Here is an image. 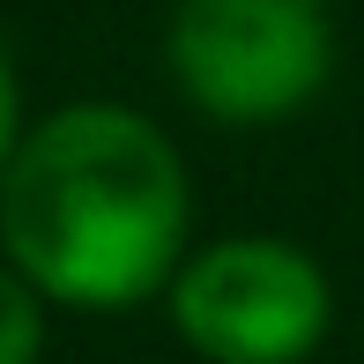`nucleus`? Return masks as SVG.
<instances>
[{
  "label": "nucleus",
  "mask_w": 364,
  "mask_h": 364,
  "mask_svg": "<svg viewBox=\"0 0 364 364\" xmlns=\"http://www.w3.org/2000/svg\"><path fill=\"white\" fill-rule=\"evenodd\" d=\"M15 149H23V90H15V68H8V53H0V178H8Z\"/></svg>",
  "instance_id": "5"
},
{
  "label": "nucleus",
  "mask_w": 364,
  "mask_h": 364,
  "mask_svg": "<svg viewBox=\"0 0 364 364\" xmlns=\"http://www.w3.org/2000/svg\"><path fill=\"white\" fill-rule=\"evenodd\" d=\"M186 156L127 105H60L0 178V253L45 305L134 312L186 268Z\"/></svg>",
  "instance_id": "1"
},
{
  "label": "nucleus",
  "mask_w": 364,
  "mask_h": 364,
  "mask_svg": "<svg viewBox=\"0 0 364 364\" xmlns=\"http://www.w3.org/2000/svg\"><path fill=\"white\" fill-rule=\"evenodd\" d=\"M171 82L216 127H283L335 75V30L320 0H178Z\"/></svg>",
  "instance_id": "2"
},
{
  "label": "nucleus",
  "mask_w": 364,
  "mask_h": 364,
  "mask_svg": "<svg viewBox=\"0 0 364 364\" xmlns=\"http://www.w3.org/2000/svg\"><path fill=\"white\" fill-rule=\"evenodd\" d=\"M45 357V297L0 260V364H38Z\"/></svg>",
  "instance_id": "4"
},
{
  "label": "nucleus",
  "mask_w": 364,
  "mask_h": 364,
  "mask_svg": "<svg viewBox=\"0 0 364 364\" xmlns=\"http://www.w3.org/2000/svg\"><path fill=\"white\" fill-rule=\"evenodd\" d=\"M171 327L208 364H305L335 327L327 268L290 238L245 230L186 253L164 290Z\"/></svg>",
  "instance_id": "3"
}]
</instances>
